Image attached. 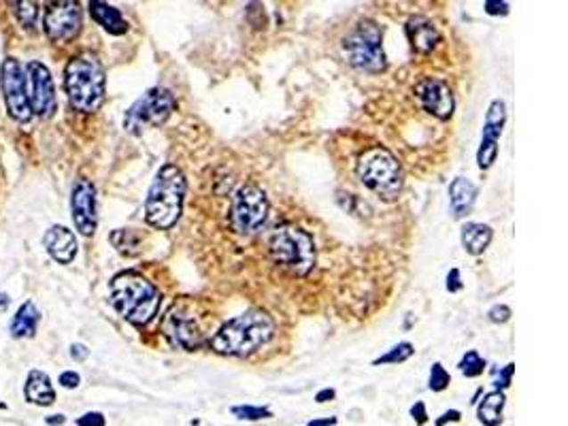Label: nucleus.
I'll use <instances>...</instances> for the list:
<instances>
[{"label": "nucleus", "instance_id": "obj_1", "mask_svg": "<svg viewBox=\"0 0 568 426\" xmlns=\"http://www.w3.org/2000/svg\"><path fill=\"white\" fill-rule=\"evenodd\" d=\"M275 337V320L266 311L249 309L237 318L223 322L209 340V348L222 356L245 358L266 346Z\"/></svg>", "mask_w": 568, "mask_h": 426}, {"label": "nucleus", "instance_id": "obj_2", "mask_svg": "<svg viewBox=\"0 0 568 426\" xmlns=\"http://www.w3.org/2000/svg\"><path fill=\"white\" fill-rule=\"evenodd\" d=\"M111 305L134 326H145L156 318L162 305V294L141 273L124 271L111 280Z\"/></svg>", "mask_w": 568, "mask_h": 426}, {"label": "nucleus", "instance_id": "obj_3", "mask_svg": "<svg viewBox=\"0 0 568 426\" xmlns=\"http://www.w3.org/2000/svg\"><path fill=\"white\" fill-rule=\"evenodd\" d=\"M188 182L177 165H164L156 173L145 199V220L158 231H168L179 222L183 211Z\"/></svg>", "mask_w": 568, "mask_h": 426}, {"label": "nucleus", "instance_id": "obj_4", "mask_svg": "<svg viewBox=\"0 0 568 426\" xmlns=\"http://www.w3.org/2000/svg\"><path fill=\"white\" fill-rule=\"evenodd\" d=\"M64 90H67L70 105L77 111H98L105 102L107 90L105 69H102L101 60L90 52L70 58L64 69Z\"/></svg>", "mask_w": 568, "mask_h": 426}, {"label": "nucleus", "instance_id": "obj_5", "mask_svg": "<svg viewBox=\"0 0 568 426\" xmlns=\"http://www.w3.org/2000/svg\"><path fill=\"white\" fill-rule=\"evenodd\" d=\"M269 252L277 265L294 275H307L315 269L318 250L313 237L298 226H281L272 231L269 239Z\"/></svg>", "mask_w": 568, "mask_h": 426}, {"label": "nucleus", "instance_id": "obj_6", "mask_svg": "<svg viewBox=\"0 0 568 426\" xmlns=\"http://www.w3.org/2000/svg\"><path fill=\"white\" fill-rule=\"evenodd\" d=\"M356 173L370 193L385 201H394L402 190V168L392 152L373 147L360 156Z\"/></svg>", "mask_w": 568, "mask_h": 426}, {"label": "nucleus", "instance_id": "obj_7", "mask_svg": "<svg viewBox=\"0 0 568 426\" xmlns=\"http://www.w3.org/2000/svg\"><path fill=\"white\" fill-rule=\"evenodd\" d=\"M347 62L362 73H384L387 69V60L384 52V30L373 20L358 21L343 41Z\"/></svg>", "mask_w": 568, "mask_h": 426}, {"label": "nucleus", "instance_id": "obj_8", "mask_svg": "<svg viewBox=\"0 0 568 426\" xmlns=\"http://www.w3.org/2000/svg\"><path fill=\"white\" fill-rule=\"evenodd\" d=\"M174 109H177V101H174L171 90L160 86L151 87L143 96L136 98L133 107L126 111L124 128L130 135H141L145 128L162 127L173 116Z\"/></svg>", "mask_w": 568, "mask_h": 426}, {"label": "nucleus", "instance_id": "obj_9", "mask_svg": "<svg viewBox=\"0 0 568 426\" xmlns=\"http://www.w3.org/2000/svg\"><path fill=\"white\" fill-rule=\"evenodd\" d=\"M269 199L256 184H245L231 199V226L234 233L249 237L256 234L269 220Z\"/></svg>", "mask_w": 568, "mask_h": 426}, {"label": "nucleus", "instance_id": "obj_10", "mask_svg": "<svg viewBox=\"0 0 568 426\" xmlns=\"http://www.w3.org/2000/svg\"><path fill=\"white\" fill-rule=\"evenodd\" d=\"M162 332L173 348L194 352L203 346L205 332L199 318L185 303H174L162 320Z\"/></svg>", "mask_w": 568, "mask_h": 426}, {"label": "nucleus", "instance_id": "obj_11", "mask_svg": "<svg viewBox=\"0 0 568 426\" xmlns=\"http://www.w3.org/2000/svg\"><path fill=\"white\" fill-rule=\"evenodd\" d=\"M0 87H3L9 116L13 118L15 122H30L32 107L28 92H26V78L15 58H4V62L0 64Z\"/></svg>", "mask_w": 568, "mask_h": 426}, {"label": "nucleus", "instance_id": "obj_12", "mask_svg": "<svg viewBox=\"0 0 568 426\" xmlns=\"http://www.w3.org/2000/svg\"><path fill=\"white\" fill-rule=\"evenodd\" d=\"M45 32L53 43H69L81 32L84 24V13H81L79 3L73 0H62V3H52L45 13Z\"/></svg>", "mask_w": 568, "mask_h": 426}, {"label": "nucleus", "instance_id": "obj_13", "mask_svg": "<svg viewBox=\"0 0 568 426\" xmlns=\"http://www.w3.org/2000/svg\"><path fill=\"white\" fill-rule=\"evenodd\" d=\"M28 86H30V107L32 113L37 116L47 118L52 116L53 109H56V87H53V78L49 73V69L45 64L39 62V60H32L28 62Z\"/></svg>", "mask_w": 568, "mask_h": 426}, {"label": "nucleus", "instance_id": "obj_14", "mask_svg": "<svg viewBox=\"0 0 568 426\" xmlns=\"http://www.w3.org/2000/svg\"><path fill=\"white\" fill-rule=\"evenodd\" d=\"M70 213H73L75 226H77V231L84 237H92L96 233V188L90 179H79L73 185V193H70Z\"/></svg>", "mask_w": 568, "mask_h": 426}, {"label": "nucleus", "instance_id": "obj_15", "mask_svg": "<svg viewBox=\"0 0 568 426\" xmlns=\"http://www.w3.org/2000/svg\"><path fill=\"white\" fill-rule=\"evenodd\" d=\"M415 96H418L424 111L430 113V116L439 119H450L453 116L456 101H453L450 86L445 81L434 78L424 79L422 84H418V87H415Z\"/></svg>", "mask_w": 568, "mask_h": 426}, {"label": "nucleus", "instance_id": "obj_16", "mask_svg": "<svg viewBox=\"0 0 568 426\" xmlns=\"http://www.w3.org/2000/svg\"><path fill=\"white\" fill-rule=\"evenodd\" d=\"M43 245H45L47 254L60 265H70L77 256V239H75L73 231H69L67 226H52L43 237Z\"/></svg>", "mask_w": 568, "mask_h": 426}, {"label": "nucleus", "instance_id": "obj_17", "mask_svg": "<svg viewBox=\"0 0 568 426\" xmlns=\"http://www.w3.org/2000/svg\"><path fill=\"white\" fill-rule=\"evenodd\" d=\"M407 37L413 52L418 53H430L441 41V32L434 26V21L424 18V15H413L407 21Z\"/></svg>", "mask_w": 568, "mask_h": 426}, {"label": "nucleus", "instance_id": "obj_18", "mask_svg": "<svg viewBox=\"0 0 568 426\" xmlns=\"http://www.w3.org/2000/svg\"><path fill=\"white\" fill-rule=\"evenodd\" d=\"M477 185L467 177H456L450 184V207L456 220H462L464 216L473 211L475 203H477Z\"/></svg>", "mask_w": 568, "mask_h": 426}, {"label": "nucleus", "instance_id": "obj_19", "mask_svg": "<svg viewBox=\"0 0 568 426\" xmlns=\"http://www.w3.org/2000/svg\"><path fill=\"white\" fill-rule=\"evenodd\" d=\"M87 7H90L92 20H94L98 26H102L109 35L122 37L128 32V21L124 20V15L119 13V9L111 7V4L107 3H98V0H92Z\"/></svg>", "mask_w": 568, "mask_h": 426}, {"label": "nucleus", "instance_id": "obj_20", "mask_svg": "<svg viewBox=\"0 0 568 426\" xmlns=\"http://www.w3.org/2000/svg\"><path fill=\"white\" fill-rule=\"evenodd\" d=\"M491 237H494L491 226L482 222H467L460 231L462 248L471 256H482L491 243Z\"/></svg>", "mask_w": 568, "mask_h": 426}, {"label": "nucleus", "instance_id": "obj_21", "mask_svg": "<svg viewBox=\"0 0 568 426\" xmlns=\"http://www.w3.org/2000/svg\"><path fill=\"white\" fill-rule=\"evenodd\" d=\"M24 395L26 401L41 407L52 406V403L56 401V390H53L52 380H49V375L43 373V371H30L24 386Z\"/></svg>", "mask_w": 568, "mask_h": 426}, {"label": "nucleus", "instance_id": "obj_22", "mask_svg": "<svg viewBox=\"0 0 568 426\" xmlns=\"http://www.w3.org/2000/svg\"><path fill=\"white\" fill-rule=\"evenodd\" d=\"M39 320L41 314L39 309H37V305L32 303V300H26L18 309V314L13 315V320H11V337H13V340H28V337H35Z\"/></svg>", "mask_w": 568, "mask_h": 426}, {"label": "nucleus", "instance_id": "obj_23", "mask_svg": "<svg viewBox=\"0 0 568 426\" xmlns=\"http://www.w3.org/2000/svg\"><path fill=\"white\" fill-rule=\"evenodd\" d=\"M505 122H507V105L502 98H496V101L490 102L488 113H485L482 143H499L502 128H505Z\"/></svg>", "mask_w": 568, "mask_h": 426}, {"label": "nucleus", "instance_id": "obj_24", "mask_svg": "<svg viewBox=\"0 0 568 426\" xmlns=\"http://www.w3.org/2000/svg\"><path fill=\"white\" fill-rule=\"evenodd\" d=\"M505 392L491 390L483 397V401L477 407V418L483 426H500L502 424V409H505Z\"/></svg>", "mask_w": 568, "mask_h": 426}, {"label": "nucleus", "instance_id": "obj_25", "mask_svg": "<svg viewBox=\"0 0 568 426\" xmlns=\"http://www.w3.org/2000/svg\"><path fill=\"white\" fill-rule=\"evenodd\" d=\"M111 243L116 245V250L124 256H136L141 252V237L134 231L128 228H119V231L111 233Z\"/></svg>", "mask_w": 568, "mask_h": 426}, {"label": "nucleus", "instance_id": "obj_26", "mask_svg": "<svg viewBox=\"0 0 568 426\" xmlns=\"http://www.w3.org/2000/svg\"><path fill=\"white\" fill-rule=\"evenodd\" d=\"M413 354H415L413 343L401 341V343H396L394 348L387 349L384 356L375 358L373 365H375V367H379V365H398V363H405V360L411 358Z\"/></svg>", "mask_w": 568, "mask_h": 426}, {"label": "nucleus", "instance_id": "obj_27", "mask_svg": "<svg viewBox=\"0 0 568 426\" xmlns=\"http://www.w3.org/2000/svg\"><path fill=\"white\" fill-rule=\"evenodd\" d=\"M458 369H460V373L464 375V378H479V375H483L485 371V360L479 356L477 349H468L467 354H464L460 365H458Z\"/></svg>", "mask_w": 568, "mask_h": 426}, {"label": "nucleus", "instance_id": "obj_28", "mask_svg": "<svg viewBox=\"0 0 568 426\" xmlns=\"http://www.w3.org/2000/svg\"><path fill=\"white\" fill-rule=\"evenodd\" d=\"M451 384V375L447 373V369L441 363H434L430 367V378H428V388L433 392H443Z\"/></svg>", "mask_w": 568, "mask_h": 426}, {"label": "nucleus", "instance_id": "obj_29", "mask_svg": "<svg viewBox=\"0 0 568 426\" xmlns=\"http://www.w3.org/2000/svg\"><path fill=\"white\" fill-rule=\"evenodd\" d=\"M232 416H237L239 420H247V422H256V420L272 418V412L269 407L237 406V407H232Z\"/></svg>", "mask_w": 568, "mask_h": 426}, {"label": "nucleus", "instance_id": "obj_30", "mask_svg": "<svg viewBox=\"0 0 568 426\" xmlns=\"http://www.w3.org/2000/svg\"><path fill=\"white\" fill-rule=\"evenodd\" d=\"M15 15L24 29H35L37 15H39V4L37 3H20L15 4Z\"/></svg>", "mask_w": 568, "mask_h": 426}, {"label": "nucleus", "instance_id": "obj_31", "mask_svg": "<svg viewBox=\"0 0 568 426\" xmlns=\"http://www.w3.org/2000/svg\"><path fill=\"white\" fill-rule=\"evenodd\" d=\"M496 158H499V143H482L477 150V167L482 171H488V168L494 165Z\"/></svg>", "mask_w": 568, "mask_h": 426}, {"label": "nucleus", "instance_id": "obj_32", "mask_svg": "<svg viewBox=\"0 0 568 426\" xmlns=\"http://www.w3.org/2000/svg\"><path fill=\"white\" fill-rule=\"evenodd\" d=\"M488 320L494 322V324H507L511 320V307L505 303L491 305L488 309Z\"/></svg>", "mask_w": 568, "mask_h": 426}, {"label": "nucleus", "instance_id": "obj_33", "mask_svg": "<svg viewBox=\"0 0 568 426\" xmlns=\"http://www.w3.org/2000/svg\"><path fill=\"white\" fill-rule=\"evenodd\" d=\"M513 371H515V365H513V363L507 365V367H502L500 371H496V378H494V386H496V390L505 392L507 388L511 386Z\"/></svg>", "mask_w": 568, "mask_h": 426}, {"label": "nucleus", "instance_id": "obj_34", "mask_svg": "<svg viewBox=\"0 0 568 426\" xmlns=\"http://www.w3.org/2000/svg\"><path fill=\"white\" fill-rule=\"evenodd\" d=\"M445 288H447V292H460L462 288H464V283H462V275H460V269H456V266H453V269H450V273H447V282H445Z\"/></svg>", "mask_w": 568, "mask_h": 426}, {"label": "nucleus", "instance_id": "obj_35", "mask_svg": "<svg viewBox=\"0 0 568 426\" xmlns=\"http://www.w3.org/2000/svg\"><path fill=\"white\" fill-rule=\"evenodd\" d=\"M79 426H105L107 420L101 412H87L77 420Z\"/></svg>", "mask_w": 568, "mask_h": 426}, {"label": "nucleus", "instance_id": "obj_36", "mask_svg": "<svg viewBox=\"0 0 568 426\" xmlns=\"http://www.w3.org/2000/svg\"><path fill=\"white\" fill-rule=\"evenodd\" d=\"M483 9L488 15H507L509 13V3H499V0H485Z\"/></svg>", "mask_w": 568, "mask_h": 426}, {"label": "nucleus", "instance_id": "obj_37", "mask_svg": "<svg viewBox=\"0 0 568 426\" xmlns=\"http://www.w3.org/2000/svg\"><path fill=\"white\" fill-rule=\"evenodd\" d=\"M58 381H60V386L70 388V390H73V388H77L81 384V375L75 373V371H64V373L60 375Z\"/></svg>", "mask_w": 568, "mask_h": 426}, {"label": "nucleus", "instance_id": "obj_38", "mask_svg": "<svg viewBox=\"0 0 568 426\" xmlns=\"http://www.w3.org/2000/svg\"><path fill=\"white\" fill-rule=\"evenodd\" d=\"M411 416H413L415 422H418V426H424L426 422H428V412H426L424 401L415 403V406L411 407Z\"/></svg>", "mask_w": 568, "mask_h": 426}, {"label": "nucleus", "instance_id": "obj_39", "mask_svg": "<svg viewBox=\"0 0 568 426\" xmlns=\"http://www.w3.org/2000/svg\"><path fill=\"white\" fill-rule=\"evenodd\" d=\"M462 420V414L458 412V409H450V412H445L443 416H441L439 420H436V426H445L447 422H460Z\"/></svg>", "mask_w": 568, "mask_h": 426}, {"label": "nucleus", "instance_id": "obj_40", "mask_svg": "<svg viewBox=\"0 0 568 426\" xmlns=\"http://www.w3.org/2000/svg\"><path fill=\"white\" fill-rule=\"evenodd\" d=\"M70 356L77 360V363H84V360L90 356V352H87V348L81 346V343H73V346H70Z\"/></svg>", "mask_w": 568, "mask_h": 426}, {"label": "nucleus", "instance_id": "obj_41", "mask_svg": "<svg viewBox=\"0 0 568 426\" xmlns=\"http://www.w3.org/2000/svg\"><path fill=\"white\" fill-rule=\"evenodd\" d=\"M337 397V392H335V388H324V390H320L318 395H315V401L318 403H328V401H332V398Z\"/></svg>", "mask_w": 568, "mask_h": 426}, {"label": "nucleus", "instance_id": "obj_42", "mask_svg": "<svg viewBox=\"0 0 568 426\" xmlns=\"http://www.w3.org/2000/svg\"><path fill=\"white\" fill-rule=\"evenodd\" d=\"M307 426H337V418H324V420H311Z\"/></svg>", "mask_w": 568, "mask_h": 426}, {"label": "nucleus", "instance_id": "obj_43", "mask_svg": "<svg viewBox=\"0 0 568 426\" xmlns=\"http://www.w3.org/2000/svg\"><path fill=\"white\" fill-rule=\"evenodd\" d=\"M45 422L49 426H60V424H64V416H62V414H56V416H49Z\"/></svg>", "mask_w": 568, "mask_h": 426}, {"label": "nucleus", "instance_id": "obj_44", "mask_svg": "<svg viewBox=\"0 0 568 426\" xmlns=\"http://www.w3.org/2000/svg\"><path fill=\"white\" fill-rule=\"evenodd\" d=\"M9 303H11V299H9V294H0V311H4L9 307Z\"/></svg>", "mask_w": 568, "mask_h": 426}, {"label": "nucleus", "instance_id": "obj_45", "mask_svg": "<svg viewBox=\"0 0 568 426\" xmlns=\"http://www.w3.org/2000/svg\"><path fill=\"white\" fill-rule=\"evenodd\" d=\"M7 406H4V403H0V409H4Z\"/></svg>", "mask_w": 568, "mask_h": 426}]
</instances>
